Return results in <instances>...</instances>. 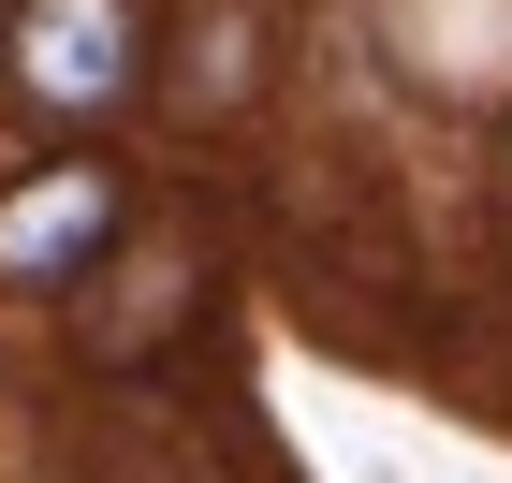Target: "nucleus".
I'll list each match as a JSON object with an SVG mask.
<instances>
[{
	"label": "nucleus",
	"instance_id": "7ed1b4c3",
	"mask_svg": "<svg viewBox=\"0 0 512 483\" xmlns=\"http://www.w3.org/2000/svg\"><path fill=\"white\" fill-rule=\"evenodd\" d=\"M161 59H176V74H161V88H176V118H235L249 88H264V0H191Z\"/></svg>",
	"mask_w": 512,
	"mask_h": 483
},
{
	"label": "nucleus",
	"instance_id": "f257e3e1",
	"mask_svg": "<svg viewBox=\"0 0 512 483\" xmlns=\"http://www.w3.org/2000/svg\"><path fill=\"white\" fill-rule=\"evenodd\" d=\"M0 88L44 132H103L161 88V0H0Z\"/></svg>",
	"mask_w": 512,
	"mask_h": 483
},
{
	"label": "nucleus",
	"instance_id": "f03ea898",
	"mask_svg": "<svg viewBox=\"0 0 512 483\" xmlns=\"http://www.w3.org/2000/svg\"><path fill=\"white\" fill-rule=\"evenodd\" d=\"M132 249V161L118 147H44L0 161V293H88Z\"/></svg>",
	"mask_w": 512,
	"mask_h": 483
},
{
	"label": "nucleus",
	"instance_id": "20e7f679",
	"mask_svg": "<svg viewBox=\"0 0 512 483\" xmlns=\"http://www.w3.org/2000/svg\"><path fill=\"white\" fill-rule=\"evenodd\" d=\"M498 205H512V147H498Z\"/></svg>",
	"mask_w": 512,
	"mask_h": 483
}]
</instances>
